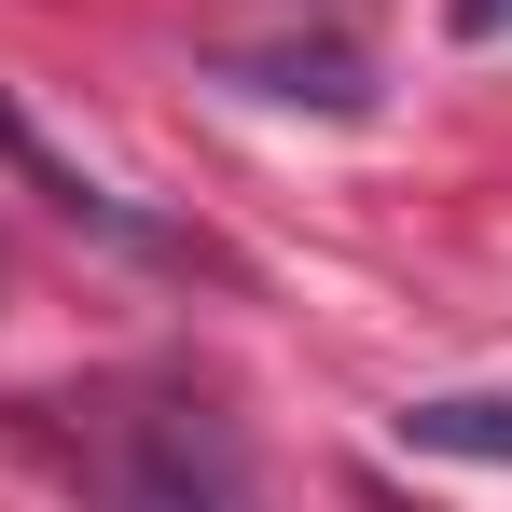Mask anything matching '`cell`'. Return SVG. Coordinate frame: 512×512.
<instances>
[{
    "mask_svg": "<svg viewBox=\"0 0 512 512\" xmlns=\"http://www.w3.org/2000/svg\"><path fill=\"white\" fill-rule=\"evenodd\" d=\"M0 167L28 180V194H42L56 222H84V236H111V250H139V263H180V277H222V250H208V236H180V222H153V208H125L111 180L56 167V153H42V125H28L14 97H0Z\"/></svg>",
    "mask_w": 512,
    "mask_h": 512,
    "instance_id": "obj_1",
    "label": "cell"
},
{
    "mask_svg": "<svg viewBox=\"0 0 512 512\" xmlns=\"http://www.w3.org/2000/svg\"><path fill=\"white\" fill-rule=\"evenodd\" d=\"M402 443H416V457L512 471V388H429V402H402Z\"/></svg>",
    "mask_w": 512,
    "mask_h": 512,
    "instance_id": "obj_2",
    "label": "cell"
},
{
    "mask_svg": "<svg viewBox=\"0 0 512 512\" xmlns=\"http://www.w3.org/2000/svg\"><path fill=\"white\" fill-rule=\"evenodd\" d=\"M236 70H250L263 97H319V111H360V97H374L360 56H236Z\"/></svg>",
    "mask_w": 512,
    "mask_h": 512,
    "instance_id": "obj_3",
    "label": "cell"
}]
</instances>
